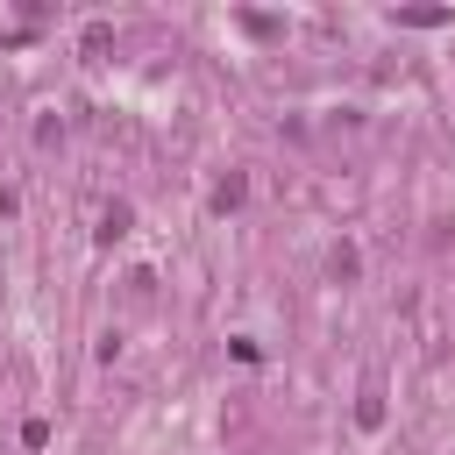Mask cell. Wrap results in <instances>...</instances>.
<instances>
[{
  "mask_svg": "<svg viewBox=\"0 0 455 455\" xmlns=\"http://www.w3.org/2000/svg\"><path fill=\"white\" fill-rule=\"evenodd\" d=\"M107 43H114V28H107V21H92V28H85V57H107Z\"/></svg>",
  "mask_w": 455,
  "mask_h": 455,
  "instance_id": "3",
  "label": "cell"
},
{
  "mask_svg": "<svg viewBox=\"0 0 455 455\" xmlns=\"http://www.w3.org/2000/svg\"><path fill=\"white\" fill-rule=\"evenodd\" d=\"M213 206H220V213L242 206V178H220V185H213Z\"/></svg>",
  "mask_w": 455,
  "mask_h": 455,
  "instance_id": "4",
  "label": "cell"
},
{
  "mask_svg": "<svg viewBox=\"0 0 455 455\" xmlns=\"http://www.w3.org/2000/svg\"><path fill=\"white\" fill-rule=\"evenodd\" d=\"M355 427H384V405H377V391H370V398L355 405Z\"/></svg>",
  "mask_w": 455,
  "mask_h": 455,
  "instance_id": "6",
  "label": "cell"
},
{
  "mask_svg": "<svg viewBox=\"0 0 455 455\" xmlns=\"http://www.w3.org/2000/svg\"><path fill=\"white\" fill-rule=\"evenodd\" d=\"M398 21H405V28H441V21H448V14H441V7H405V14H398Z\"/></svg>",
  "mask_w": 455,
  "mask_h": 455,
  "instance_id": "2",
  "label": "cell"
},
{
  "mask_svg": "<svg viewBox=\"0 0 455 455\" xmlns=\"http://www.w3.org/2000/svg\"><path fill=\"white\" fill-rule=\"evenodd\" d=\"M355 270H363V256H355V249L341 242V249H334V277H355Z\"/></svg>",
  "mask_w": 455,
  "mask_h": 455,
  "instance_id": "5",
  "label": "cell"
},
{
  "mask_svg": "<svg viewBox=\"0 0 455 455\" xmlns=\"http://www.w3.org/2000/svg\"><path fill=\"white\" fill-rule=\"evenodd\" d=\"M128 220H135V213H128V199H114V206L100 213V242H121V235H128Z\"/></svg>",
  "mask_w": 455,
  "mask_h": 455,
  "instance_id": "1",
  "label": "cell"
}]
</instances>
